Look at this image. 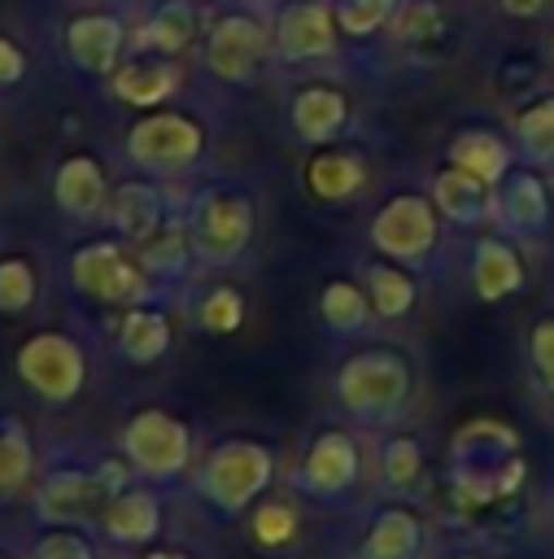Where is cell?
Masks as SVG:
<instances>
[{"mask_svg": "<svg viewBox=\"0 0 554 559\" xmlns=\"http://www.w3.org/2000/svg\"><path fill=\"white\" fill-rule=\"evenodd\" d=\"M127 144H131V157H135V162L157 166V170H179V166H188V162L196 157V148H201V131H196L188 118H170V114H161V118L140 122V127L131 131Z\"/></svg>", "mask_w": 554, "mask_h": 559, "instance_id": "1", "label": "cell"}, {"mask_svg": "<svg viewBox=\"0 0 554 559\" xmlns=\"http://www.w3.org/2000/svg\"><path fill=\"white\" fill-rule=\"evenodd\" d=\"M17 367H22V376H26L39 393H48V397H57V402L74 397V389L83 384V358H79V349H74L70 341H61V336H39V341H31V345L22 349V358H17Z\"/></svg>", "mask_w": 554, "mask_h": 559, "instance_id": "2", "label": "cell"}, {"mask_svg": "<svg viewBox=\"0 0 554 559\" xmlns=\"http://www.w3.org/2000/svg\"><path fill=\"white\" fill-rule=\"evenodd\" d=\"M266 450L249 445V441H231L214 454L209 463V493L227 507V511H240L262 485H266Z\"/></svg>", "mask_w": 554, "mask_h": 559, "instance_id": "3", "label": "cell"}, {"mask_svg": "<svg viewBox=\"0 0 554 559\" xmlns=\"http://www.w3.org/2000/svg\"><path fill=\"white\" fill-rule=\"evenodd\" d=\"M406 393V371L397 358L388 354H366V358H353L345 371H340V397L353 406V411H384L393 402H401Z\"/></svg>", "mask_w": 554, "mask_h": 559, "instance_id": "4", "label": "cell"}, {"mask_svg": "<svg viewBox=\"0 0 554 559\" xmlns=\"http://www.w3.org/2000/svg\"><path fill=\"white\" fill-rule=\"evenodd\" d=\"M74 280L100 301H140L144 297V275L113 249V245H92L74 258Z\"/></svg>", "mask_w": 554, "mask_h": 559, "instance_id": "5", "label": "cell"}, {"mask_svg": "<svg viewBox=\"0 0 554 559\" xmlns=\"http://www.w3.org/2000/svg\"><path fill=\"white\" fill-rule=\"evenodd\" d=\"M262 52H266V35L249 17H227L209 35V66L222 79H236V83L249 79L262 66Z\"/></svg>", "mask_w": 554, "mask_h": 559, "instance_id": "6", "label": "cell"}, {"mask_svg": "<svg viewBox=\"0 0 554 559\" xmlns=\"http://www.w3.org/2000/svg\"><path fill=\"white\" fill-rule=\"evenodd\" d=\"M436 236V223H432V210L414 197H401L393 201L380 218H375V240L380 249H388L393 258H419Z\"/></svg>", "mask_w": 554, "mask_h": 559, "instance_id": "7", "label": "cell"}, {"mask_svg": "<svg viewBox=\"0 0 554 559\" xmlns=\"http://www.w3.org/2000/svg\"><path fill=\"white\" fill-rule=\"evenodd\" d=\"M127 450L148 472H174L183 463V454H188V437H183V428L174 419L148 411L127 428Z\"/></svg>", "mask_w": 554, "mask_h": 559, "instance_id": "8", "label": "cell"}, {"mask_svg": "<svg viewBox=\"0 0 554 559\" xmlns=\"http://www.w3.org/2000/svg\"><path fill=\"white\" fill-rule=\"evenodd\" d=\"M249 236V210L231 197H214L205 201L201 218H196V245L205 258H231Z\"/></svg>", "mask_w": 554, "mask_h": 559, "instance_id": "9", "label": "cell"}, {"mask_svg": "<svg viewBox=\"0 0 554 559\" xmlns=\"http://www.w3.org/2000/svg\"><path fill=\"white\" fill-rule=\"evenodd\" d=\"M279 48L284 57H323L332 52V17L314 4H297L279 22Z\"/></svg>", "mask_w": 554, "mask_h": 559, "instance_id": "10", "label": "cell"}, {"mask_svg": "<svg viewBox=\"0 0 554 559\" xmlns=\"http://www.w3.org/2000/svg\"><path fill=\"white\" fill-rule=\"evenodd\" d=\"M118 39H122L118 22H113V17H100V13L79 17V22L70 26V52H74L87 70H109L113 57H118Z\"/></svg>", "mask_w": 554, "mask_h": 559, "instance_id": "11", "label": "cell"}, {"mask_svg": "<svg viewBox=\"0 0 554 559\" xmlns=\"http://www.w3.org/2000/svg\"><path fill=\"white\" fill-rule=\"evenodd\" d=\"M57 197H61L65 210H74V214H92V210L100 205V197H105L100 170H96L87 157L65 162L61 175H57Z\"/></svg>", "mask_w": 554, "mask_h": 559, "instance_id": "12", "label": "cell"}, {"mask_svg": "<svg viewBox=\"0 0 554 559\" xmlns=\"http://www.w3.org/2000/svg\"><path fill=\"white\" fill-rule=\"evenodd\" d=\"M292 114H297V131L305 140H323V135H332L340 127L345 100L336 92H327V87H310V92L297 96V109Z\"/></svg>", "mask_w": 554, "mask_h": 559, "instance_id": "13", "label": "cell"}, {"mask_svg": "<svg viewBox=\"0 0 554 559\" xmlns=\"http://www.w3.org/2000/svg\"><path fill=\"white\" fill-rule=\"evenodd\" d=\"M310 480L323 485V489H336L353 476V445L340 437V432H327L314 450H310V463H305Z\"/></svg>", "mask_w": 554, "mask_h": 559, "instance_id": "14", "label": "cell"}, {"mask_svg": "<svg viewBox=\"0 0 554 559\" xmlns=\"http://www.w3.org/2000/svg\"><path fill=\"white\" fill-rule=\"evenodd\" d=\"M174 87V66L166 61H140V66H122L118 74V92L135 105H148L157 96H166Z\"/></svg>", "mask_w": 554, "mask_h": 559, "instance_id": "15", "label": "cell"}, {"mask_svg": "<svg viewBox=\"0 0 554 559\" xmlns=\"http://www.w3.org/2000/svg\"><path fill=\"white\" fill-rule=\"evenodd\" d=\"M414 537H419L414 520H410L406 511H393V515H384V520L375 524V533H371L362 559H410Z\"/></svg>", "mask_w": 554, "mask_h": 559, "instance_id": "16", "label": "cell"}, {"mask_svg": "<svg viewBox=\"0 0 554 559\" xmlns=\"http://www.w3.org/2000/svg\"><path fill=\"white\" fill-rule=\"evenodd\" d=\"M454 162H458L462 170H471V179L489 183V179H497V175H502L506 153H502V144H497L493 135L471 131V135H462V140L454 144Z\"/></svg>", "mask_w": 554, "mask_h": 559, "instance_id": "17", "label": "cell"}, {"mask_svg": "<svg viewBox=\"0 0 554 559\" xmlns=\"http://www.w3.org/2000/svg\"><path fill=\"white\" fill-rule=\"evenodd\" d=\"M113 476H105V480H83V476H61V480H52L48 489H44V507L48 511H57V515H74V511H87V507H96L100 502V493H105V485H109Z\"/></svg>", "mask_w": 554, "mask_h": 559, "instance_id": "18", "label": "cell"}, {"mask_svg": "<svg viewBox=\"0 0 554 559\" xmlns=\"http://www.w3.org/2000/svg\"><path fill=\"white\" fill-rule=\"evenodd\" d=\"M105 524H109V533H113V537H127V542H144V537L157 528V507H153V498H144V493H131V498H118V502L109 507Z\"/></svg>", "mask_w": 554, "mask_h": 559, "instance_id": "19", "label": "cell"}, {"mask_svg": "<svg viewBox=\"0 0 554 559\" xmlns=\"http://www.w3.org/2000/svg\"><path fill=\"white\" fill-rule=\"evenodd\" d=\"M515 284H519V262H515V253L502 249V245H484V249H480V262H475V288H480L484 297H502V293H510Z\"/></svg>", "mask_w": 554, "mask_h": 559, "instance_id": "20", "label": "cell"}, {"mask_svg": "<svg viewBox=\"0 0 554 559\" xmlns=\"http://www.w3.org/2000/svg\"><path fill=\"white\" fill-rule=\"evenodd\" d=\"M310 183H314L318 197H332L336 201V197H349L362 183V166L353 157H318L310 166Z\"/></svg>", "mask_w": 554, "mask_h": 559, "instance_id": "21", "label": "cell"}, {"mask_svg": "<svg viewBox=\"0 0 554 559\" xmlns=\"http://www.w3.org/2000/svg\"><path fill=\"white\" fill-rule=\"evenodd\" d=\"M122 349L131 354V358H153V354H161L166 349V319H157V314H131L127 319V328H122Z\"/></svg>", "mask_w": 554, "mask_h": 559, "instance_id": "22", "label": "cell"}, {"mask_svg": "<svg viewBox=\"0 0 554 559\" xmlns=\"http://www.w3.org/2000/svg\"><path fill=\"white\" fill-rule=\"evenodd\" d=\"M144 39H153L161 52H179V48L192 39V9L166 4V9L153 17V26L144 31Z\"/></svg>", "mask_w": 554, "mask_h": 559, "instance_id": "23", "label": "cell"}, {"mask_svg": "<svg viewBox=\"0 0 554 559\" xmlns=\"http://www.w3.org/2000/svg\"><path fill=\"white\" fill-rule=\"evenodd\" d=\"M519 135H523V144H528L537 157L554 162V100H541L537 109H528V114L519 118Z\"/></svg>", "mask_w": 554, "mask_h": 559, "instance_id": "24", "label": "cell"}, {"mask_svg": "<svg viewBox=\"0 0 554 559\" xmlns=\"http://www.w3.org/2000/svg\"><path fill=\"white\" fill-rule=\"evenodd\" d=\"M371 293H375V306L384 314H401L410 306V280L397 275V271H388V266H375L371 271Z\"/></svg>", "mask_w": 554, "mask_h": 559, "instance_id": "25", "label": "cell"}, {"mask_svg": "<svg viewBox=\"0 0 554 559\" xmlns=\"http://www.w3.org/2000/svg\"><path fill=\"white\" fill-rule=\"evenodd\" d=\"M113 218H118L131 236L148 231V227H153V197H148L144 188H122V192H118V205H113Z\"/></svg>", "mask_w": 554, "mask_h": 559, "instance_id": "26", "label": "cell"}, {"mask_svg": "<svg viewBox=\"0 0 554 559\" xmlns=\"http://www.w3.org/2000/svg\"><path fill=\"white\" fill-rule=\"evenodd\" d=\"M323 314H327L336 328H353V323L362 319V297H358V288L332 284V288L323 293Z\"/></svg>", "mask_w": 554, "mask_h": 559, "instance_id": "27", "label": "cell"}, {"mask_svg": "<svg viewBox=\"0 0 554 559\" xmlns=\"http://www.w3.org/2000/svg\"><path fill=\"white\" fill-rule=\"evenodd\" d=\"M35 293V280L26 271V262H4L0 266V306L4 310H22Z\"/></svg>", "mask_w": 554, "mask_h": 559, "instance_id": "28", "label": "cell"}, {"mask_svg": "<svg viewBox=\"0 0 554 559\" xmlns=\"http://www.w3.org/2000/svg\"><path fill=\"white\" fill-rule=\"evenodd\" d=\"M26 467H31L26 441H22L17 432H4V437H0V493L13 489V485L26 476Z\"/></svg>", "mask_w": 554, "mask_h": 559, "instance_id": "29", "label": "cell"}, {"mask_svg": "<svg viewBox=\"0 0 554 559\" xmlns=\"http://www.w3.org/2000/svg\"><path fill=\"white\" fill-rule=\"evenodd\" d=\"M201 319H205V328H214V332H231L236 323H240V297L236 293H214L209 301H205V310H201Z\"/></svg>", "mask_w": 554, "mask_h": 559, "instance_id": "30", "label": "cell"}, {"mask_svg": "<svg viewBox=\"0 0 554 559\" xmlns=\"http://www.w3.org/2000/svg\"><path fill=\"white\" fill-rule=\"evenodd\" d=\"M253 533H257V542L279 546V542L292 533V511H288V507H262V511H257Z\"/></svg>", "mask_w": 554, "mask_h": 559, "instance_id": "31", "label": "cell"}, {"mask_svg": "<svg viewBox=\"0 0 554 559\" xmlns=\"http://www.w3.org/2000/svg\"><path fill=\"white\" fill-rule=\"evenodd\" d=\"M393 0H345V26L349 31H371L388 17Z\"/></svg>", "mask_w": 554, "mask_h": 559, "instance_id": "32", "label": "cell"}, {"mask_svg": "<svg viewBox=\"0 0 554 559\" xmlns=\"http://www.w3.org/2000/svg\"><path fill=\"white\" fill-rule=\"evenodd\" d=\"M532 358H537V367H541V380H545L550 393H554V323H541V328L532 332Z\"/></svg>", "mask_w": 554, "mask_h": 559, "instance_id": "33", "label": "cell"}, {"mask_svg": "<svg viewBox=\"0 0 554 559\" xmlns=\"http://www.w3.org/2000/svg\"><path fill=\"white\" fill-rule=\"evenodd\" d=\"M414 472H419V450H414L410 441H397V445L388 450V476H393L397 485H410Z\"/></svg>", "mask_w": 554, "mask_h": 559, "instance_id": "34", "label": "cell"}, {"mask_svg": "<svg viewBox=\"0 0 554 559\" xmlns=\"http://www.w3.org/2000/svg\"><path fill=\"white\" fill-rule=\"evenodd\" d=\"M35 559H92V555H87V546L79 537H48Z\"/></svg>", "mask_w": 554, "mask_h": 559, "instance_id": "35", "label": "cell"}, {"mask_svg": "<svg viewBox=\"0 0 554 559\" xmlns=\"http://www.w3.org/2000/svg\"><path fill=\"white\" fill-rule=\"evenodd\" d=\"M17 74H22V52L9 39H0V83H13Z\"/></svg>", "mask_w": 554, "mask_h": 559, "instance_id": "36", "label": "cell"}, {"mask_svg": "<svg viewBox=\"0 0 554 559\" xmlns=\"http://www.w3.org/2000/svg\"><path fill=\"white\" fill-rule=\"evenodd\" d=\"M502 4H506V13H515V17H528V13L541 9V0H502Z\"/></svg>", "mask_w": 554, "mask_h": 559, "instance_id": "37", "label": "cell"}, {"mask_svg": "<svg viewBox=\"0 0 554 559\" xmlns=\"http://www.w3.org/2000/svg\"><path fill=\"white\" fill-rule=\"evenodd\" d=\"M148 559H183V555H148Z\"/></svg>", "mask_w": 554, "mask_h": 559, "instance_id": "38", "label": "cell"}]
</instances>
